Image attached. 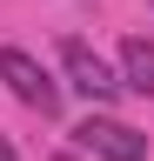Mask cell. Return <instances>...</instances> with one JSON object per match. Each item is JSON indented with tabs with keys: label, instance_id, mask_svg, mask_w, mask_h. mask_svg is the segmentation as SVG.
Masks as SVG:
<instances>
[{
	"label": "cell",
	"instance_id": "7a4b0ae2",
	"mask_svg": "<svg viewBox=\"0 0 154 161\" xmlns=\"http://www.w3.org/2000/svg\"><path fill=\"white\" fill-rule=\"evenodd\" d=\"M61 67H67V87H74V94H87L94 108H107V101L121 94V74H114L107 60L87 47V40H61Z\"/></svg>",
	"mask_w": 154,
	"mask_h": 161
},
{
	"label": "cell",
	"instance_id": "3957f363",
	"mask_svg": "<svg viewBox=\"0 0 154 161\" xmlns=\"http://www.w3.org/2000/svg\"><path fill=\"white\" fill-rule=\"evenodd\" d=\"M74 141L87 154H101V161H147V134L127 128V121H114V114H87L74 128Z\"/></svg>",
	"mask_w": 154,
	"mask_h": 161
},
{
	"label": "cell",
	"instance_id": "5b68a950",
	"mask_svg": "<svg viewBox=\"0 0 154 161\" xmlns=\"http://www.w3.org/2000/svg\"><path fill=\"white\" fill-rule=\"evenodd\" d=\"M0 161H20V154H13V148H7V141H0Z\"/></svg>",
	"mask_w": 154,
	"mask_h": 161
},
{
	"label": "cell",
	"instance_id": "277c9868",
	"mask_svg": "<svg viewBox=\"0 0 154 161\" xmlns=\"http://www.w3.org/2000/svg\"><path fill=\"white\" fill-rule=\"evenodd\" d=\"M121 87L154 94V40H147V34H127V40H121Z\"/></svg>",
	"mask_w": 154,
	"mask_h": 161
},
{
	"label": "cell",
	"instance_id": "6da1fadb",
	"mask_svg": "<svg viewBox=\"0 0 154 161\" xmlns=\"http://www.w3.org/2000/svg\"><path fill=\"white\" fill-rule=\"evenodd\" d=\"M0 80H7V94L20 101V108H34L40 121H54L61 114V80H54L34 54H20V47H0Z\"/></svg>",
	"mask_w": 154,
	"mask_h": 161
}]
</instances>
